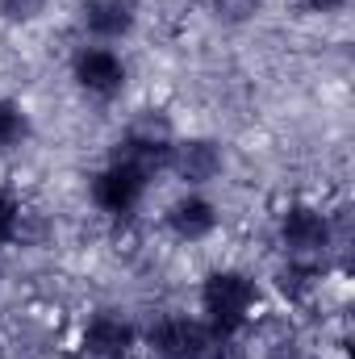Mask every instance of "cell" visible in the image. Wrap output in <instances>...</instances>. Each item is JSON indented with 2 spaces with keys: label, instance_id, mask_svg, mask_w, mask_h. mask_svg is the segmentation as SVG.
Segmentation results:
<instances>
[{
  "label": "cell",
  "instance_id": "cell-1",
  "mask_svg": "<svg viewBox=\"0 0 355 359\" xmlns=\"http://www.w3.org/2000/svg\"><path fill=\"white\" fill-rule=\"evenodd\" d=\"M260 305V284L239 268H217L201 280V322L213 334H239Z\"/></svg>",
  "mask_w": 355,
  "mask_h": 359
},
{
  "label": "cell",
  "instance_id": "cell-2",
  "mask_svg": "<svg viewBox=\"0 0 355 359\" xmlns=\"http://www.w3.org/2000/svg\"><path fill=\"white\" fill-rule=\"evenodd\" d=\"M172 142H176V130H172L168 113H163V109H142V113L126 126V134L117 138L113 163H126V168H134V172H142V176L151 180L155 172L168 168Z\"/></svg>",
  "mask_w": 355,
  "mask_h": 359
},
{
  "label": "cell",
  "instance_id": "cell-3",
  "mask_svg": "<svg viewBox=\"0 0 355 359\" xmlns=\"http://www.w3.org/2000/svg\"><path fill=\"white\" fill-rule=\"evenodd\" d=\"M276 234H280L284 255H297V259H326L330 247H335V222H330V213H322L318 205H305V201H293L280 213Z\"/></svg>",
  "mask_w": 355,
  "mask_h": 359
},
{
  "label": "cell",
  "instance_id": "cell-4",
  "mask_svg": "<svg viewBox=\"0 0 355 359\" xmlns=\"http://www.w3.org/2000/svg\"><path fill=\"white\" fill-rule=\"evenodd\" d=\"M72 80L76 88L88 92L92 100H117L126 92V59L113 46H80L72 55Z\"/></svg>",
  "mask_w": 355,
  "mask_h": 359
},
{
  "label": "cell",
  "instance_id": "cell-5",
  "mask_svg": "<svg viewBox=\"0 0 355 359\" xmlns=\"http://www.w3.org/2000/svg\"><path fill=\"white\" fill-rule=\"evenodd\" d=\"M147 184H151V180L142 176V172H134V168L109 159V168H100V172L92 176L88 192H92V205H96L100 213L126 222V217L138 213V205H142V196H147Z\"/></svg>",
  "mask_w": 355,
  "mask_h": 359
},
{
  "label": "cell",
  "instance_id": "cell-6",
  "mask_svg": "<svg viewBox=\"0 0 355 359\" xmlns=\"http://www.w3.org/2000/svg\"><path fill=\"white\" fill-rule=\"evenodd\" d=\"M209 339V326L188 313H163L147 326V347L155 359H192Z\"/></svg>",
  "mask_w": 355,
  "mask_h": 359
},
{
  "label": "cell",
  "instance_id": "cell-7",
  "mask_svg": "<svg viewBox=\"0 0 355 359\" xmlns=\"http://www.w3.org/2000/svg\"><path fill=\"white\" fill-rule=\"evenodd\" d=\"M226 168V151L213 142V138H176L172 142V155H168V172L176 180H184L188 188H201V184H213Z\"/></svg>",
  "mask_w": 355,
  "mask_h": 359
},
{
  "label": "cell",
  "instance_id": "cell-8",
  "mask_svg": "<svg viewBox=\"0 0 355 359\" xmlns=\"http://www.w3.org/2000/svg\"><path fill=\"white\" fill-rule=\"evenodd\" d=\"M80 347H84L88 359H130V351L138 347V330H134L130 318H121L113 309H100L84 322Z\"/></svg>",
  "mask_w": 355,
  "mask_h": 359
},
{
  "label": "cell",
  "instance_id": "cell-9",
  "mask_svg": "<svg viewBox=\"0 0 355 359\" xmlns=\"http://www.w3.org/2000/svg\"><path fill=\"white\" fill-rule=\"evenodd\" d=\"M163 226L172 230V238H180V243H205L217 230V205L209 196H201V192H184L180 201L168 205Z\"/></svg>",
  "mask_w": 355,
  "mask_h": 359
},
{
  "label": "cell",
  "instance_id": "cell-10",
  "mask_svg": "<svg viewBox=\"0 0 355 359\" xmlns=\"http://www.w3.org/2000/svg\"><path fill=\"white\" fill-rule=\"evenodd\" d=\"M138 4L134 0H84L80 4V25L96 42H117L134 29Z\"/></svg>",
  "mask_w": 355,
  "mask_h": 359
},
{
  "label": "cell",
  "instance_id": "cell-11",
  "mask_svg": "<svg viewBox=\"0 0 355 359\" xmlns=\"http://www.w3.org/2000/svg\"><path fill=\"white\" fill-rule=\"evenodd\" d=\"M322 284V259H297L288 255V264L276 268V292L288 301V305H301L318 292Z\"/></svg>",
  "mask_w": 355,
  "mask_h": 359
},
{
  "label": "cell",
  "instance_id": "cell-12",
  "mask_svg": "<svg viewBox=\"0 0 355 359\" xmlns=\"http://www.w3.org/2000/svg\"><path fill=\"white\" fill-rule=\"evenodd\" d=\"M25 138H29V113L17 100H4L0 96V155L4 151H17Z\"/></svg>",
  "mask_w": 355,
  "mask_h": 359
},
{
  "label": "cell",
  "instance_id": "cell-13",
  "mask_svg": "<svg viewBox=\"0 0 355 359\" xmlns=\"http://www.w3.org/2000/svg\"><path fill=\"white\" fill-rule=\"evenodd\" d=\"M21 222H25L21 201H17L8 188H0V247H8V243L21 238Z\"/></svg>",
  "mask_w": 355,
  "mask_h": 359
},
{
  "label": "cell",
  "instance_id": "cell-14",
  "mask_svg": "<svg viewBox=\"0 0 355 359\" xmlns=\"http://www.w3.org/2000/svg\"><path fill=\"white\" fill-rule=\"evenodd\" d=\"M209 4H213V17H217V21H226V25H247V21L260 13L264 0H209Z\"/></svg>",
  "mask_w": 355,
  "mask_h": 359
},
{
  "label": "cell",
  "instance_id": "cell-15",
  "mask_svg": "<svg viewBox=\"0 0 355 359\" xmlns=\"http://www.w3.org/2000/svg\"><path fill=\"white\" fill-rule=\"evenodd\" d=\"M192 359H247V351L239 347L234 334H213V330H209V339L201 343V351Z\"/></svg>",
  "mask_w": 355,
  "mask_h": 359
},
{
  "label": "cell",
  "instance_id": "cell-16",
  "mask_svg": "<svg viewBox=\"0 0 355 359\" xmlns=\"http://www.w3.org/2000/svg\"><path fill=\"white\" fill-rule=\"evenodd\" d=\"M46 13V0H0V17L8 25H29Z\"/></svg>",
  "mask_w": 355,
  "mask_h": 359
},
{
  "label": "cell",
  "instance_id": "cell-17",
  "mask_svg": "<svg viewBox=\"0 0 355 359\" xmlns=\"http://www.w3.org/2000/svg\"><path fill=\"white\" fill-rule=\"evenodd\" d=\"M305 13H318V17H330V13H339L347 0H297Z\"/></svg>",
  "mask_w": 355,
  "mask_h": 359
}]
</instances>
